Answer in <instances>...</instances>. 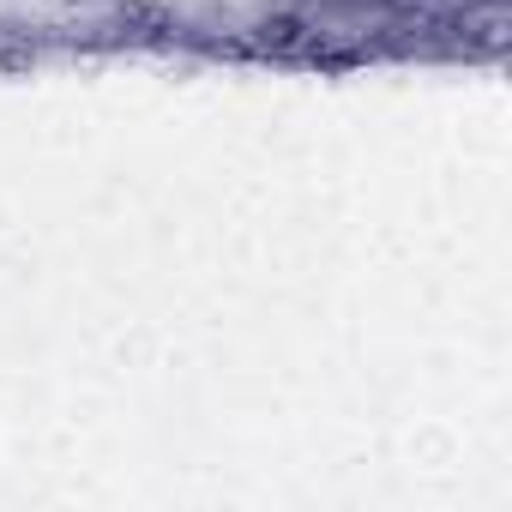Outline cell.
<instances>
[{
  "label": "cell",
  "mask_w": 512,
  "mask_h": 512,
  "mask_svg": "<svg viewBox=\"0 0 512 512\" xmlns=\"http://www.w3.org/2000/svg\"><path fill=\"white\" fill-rule=\"evenodd\" d=\"M253 49H260V55H278V61L320 55V31H314L302 13H272V19L253 25Z\"/></svg>",
  "instance_id": "cell-1"
}]
</instances>
